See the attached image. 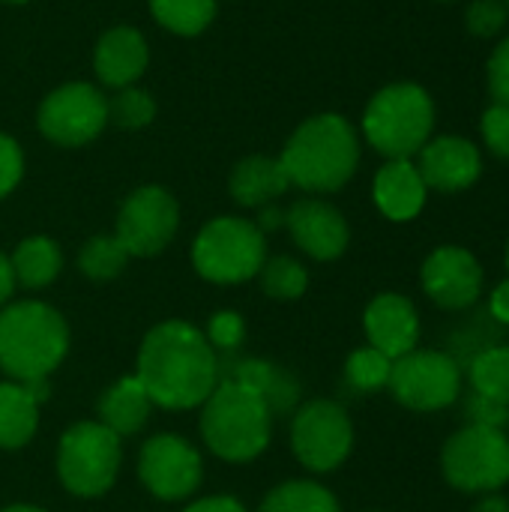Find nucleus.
Listing matches in <instances>:
<instances>
[{
    "label": "nucleus",
    "instance_id": "f704fd0d",
    "mask_svg": "<svg viewBox=\"0 0 509 512\" xmlns=\"http://www.w3.org/2000/svg\"><path fill=\"white\" fill-rule=\"evenodd\" d=\"M486 81H489L492 99L501 105H509V36L501 45H495L489 66H486Z\"/></svg>",
    "mask_w": 509,
    "mask_h": 512
},
{
    "label": "nucleus",
    "instance_id": "9d476101",
    "mask_svg": "<svg viewBox=\"0 0 509 512\" xmlns=\"http://www.w3.org/2000/svg\"><path fill=\"white\" fill-rule=\"evenodd\" d=\"M39 132L60 147L93 141L108 123V99L84 81H72L48 93L36 114Z\"/></svg>",
    "mask_w": 509,
    "mask_h": 512
},
{
    "label": "nucleus",
    "instance_id": "6ab92c4d",
    "mask_svg": "<svg viewBox=\"0 0 509 512\" xmlns=\"http://www.w3.org/2000/svg\"><path fill=\"white\" fill-rule=\"evenodd\" d=\"M375 204L393 222H408L426 207V183L411 159H387V165L375 174Z\"/></svg>",
    "mask_w": 509,
    "mask_h": 512
},
{
    "label": "nucleus",
    "instance_id": "5701e85b",
    "mask_svg": "<svg viewBox=\"0 0 509 512\" xmlns=\"http://www.w3.org/2000/svg\"><path fill=\"white\" fill-rule=\"evenodd\" d=\"M39 420V402L21 384H0V447H24Z\"/></svg>",
    "mask_w": 509,
    "mask_h": 512
},
{
    "label": "nucleus",
    "instance_id": "c9c22d12",
    "mask_svg": "<svg viewBox=\"0 0 509 512\" xmlns=\"http://www.w3.org/2000/svg\"><path fill=\"white\" fill-rule=\"evenodd\" d=\"M21 171H24V156H21V147L0 132V198L9 195L18 180H21Z\"/></svg>",
    "mask_w": 509,
    "mask_h": 512
},
{
    "label": "nucleus",
    "instance_id": "b1692460",
    "mask_svg": "<svg viewBox=\"0 0 509 512\" xmlns=\"http://www.w3.org/2000/svg\"><path fill=\"white\" fill-rule=\"evenodd\" d=\"M12 264V276L18 285L24 288H45L57 279L63 258L54 240L48 237H30L24 243H18L15 255L9 258Z\"/></svg>",
    "mask_w": 509,
    "mask_h": 512
},
{
    "label": "nucleus",
    "instance_id": "aec40b11",
    "mask_svg": "<svg viewBox=\"0 0 509 512\" xmlns=\"http://www.w3.org/2000/svg\"><path fill=\"white\" fill-rule=\"evenodd\" d=\"M291 186L279 159L270 156H249L240 159L231 171V195L243 207H264L279 198Z\"/></svg>",
    "mask_w": 509,
    "mask_h": 512
},
{
    "label": "nucleus",
    "instance_id": "c85d7f7f",
    "mask_svg": "<svg viewBox=\"0 0 509 512\" xmlns=\"http://www.w3.org/2000/svg\"><path fill=\"white\" fill-rule=\"evenodd\" d=\"M126 261H129V252L123 249L117 237H93L78 255V264L84 276L90 279H114L126 267Z\"/></svg>",
    "mask_w": 509,
    "mask_h": 512
},
{
    "label": "nucleus",
    "instance_id": "4c0bfd02",
    "mask_svg": "<svg viewBox=\"0 0 509 512\" xmlns=\"http://www.w3.org/2000/svg\"><path fill=\"white\" fill-rule=\"evenodd\" d=\"M489 315L495 324L509 327V279H504L492 294H489Z\"/></svg>",
    "mask_w": 509,
    "mask_h": 512
},
{
    "label": "nucleus",
    "instance_id": "4468645a",
    "mask_svg": "<svg viewBox=\"0 0 509 512\" xmlns=\"http://www.w3.org/2000/svg\"><path fill=\"white\" fill-rule=\"evenodd\" d=\"M138 474L156 498L180 501L201 483V459L183 438L159 435L144 444Z\"/></svg>",
    "mask_w": 509,
    "mask_h": 512
},
{
    "label": "nucleus",
    "instance_id": "f257e3e1",
    "mask_svg": "<svg viewBox=\"0 0 509 512\" xmlns=\"http://www.w3.org/2000/svg\"><path fill=\"white\" fill-rule=\"evenodd\" d=\"M135 378L144 384L150 402L186 411L207 402L216 390L219 363L213 345L192 324L165 321L147 333Z\"/></svg>",
    "mask_w": 509,
    "mask_h": 512
},
{
    "label": "nucleus",
    "instance_id": "7c9ffc66",
    "mask_svg": "<svg viewBox=\"0 0 509 512\" xmlns=\"http://www.w3.org/2000/svg\"><path fill=\"white\" fill-rule=\"evenodd\" d=\"M390 372H393V360L387 354H381L378 348H360L348 357V366H345V375H348V384L354 390H378V387H387L390 381Z\"/></svg>",
    "mask_w": 509,
    "mask_h": 512
},
{
    "label": "nucleus",
    "instance_id": "2eb2a0df",
    "mask_svg": "<svg viewBox=\"0 0 509 512\" xmlns=\"http://www.w3.org/2000/svg\"><path fill=\"white\" fill-rule=\"evenodd\" d=\"M417 156H420V162H414V165H417L426 189H435V192H465L483 174L480 147L462 135L429 138Z\"/></svg>",
    "mask_w": 509,
    "mask_h": 512
},
{
    "label": "nucleus",
    "instance_id": "0eeeda50",
    "mask_svg": "<svg viewBox=\"0 0 509 512\" xmlns=\"http://www.w3.org/2000/svg\"><path fill=\"white\" fill-rule=\"evenodd\" d=\"M195 270L219 285H234L258 276L264 267V231L246 219H213L201 228L192 246Z\"/></svg>",
    "mask_w": 509,
    "mask_h": 512
},
{
    "label": "nucleus",
    "instance_id": "20e7f679",
    "mask_svg": "<svg viewBox=\"0 0 509 512\" xmlns=\"http://www.w3.org/2000/svg\"><path fill=\"white\" fill-rule=\"evenodd\" d=\"M435 129V102L426 87L399 81L378 90L363 114L366 141L387 159L417 156Z\"/></svg>",
    "mask_w": 509,
    "mask_h": 512
},
{
    "label": "nucleus",
    "instance_id": "a18cd8bd",
    "mask_svg": "<svg viewBox=\"0 0 509 512\" xmlns=\"http://www.w3.org/2000/svg\"><path fill=\"white\" fill-rule=\"evenodd\" d=\"M3 3H27V0H3Z\"/></svg>",
    "mask_w": 509,
    "mask_h": 512
},
{
    "label": "nucleus",
    "instance_id": "6e6552de",
    "mask_svg": "<svg viewBox=\"0 0 509 512\" xmlns=\"http://www.w3.org/2000/svg\"><path fill=\"white\" fill-rule=\"evenodd\" d=\"M120 468V438L102 423L72 426L57 453V471L72 495H102L114 486Z\"/></svg>",
    "mask_w": 509,
    "mask_h": 512
},
{
    "label": "nucleus",
    "instance_id": "f03ea898",
    "mask_svg": "<svg viewBox=\"0 0 509 512\" xmlns=\"http://www.w3.org/2000/svg\"><path fill=\"white\" fill-rule=\"evenodd\" d=\"M279 162L294 186L306 192H336L357 171V129L342 114H315L297 126Z\"/></svg>",
    "mask_w": 509,
    "mask_h": 512
},
{
    "label": "nucleus",
    "instance_id": "412c9836",
    "mask_svg": "<svg viewBox=\"0 0 509 512\" xmlns=\"http://www.w3.org/2000/svg\"><path fill=\"white\" fill-rule=\"evenodd\" d=\"M225 381H237V384L252 387L267 402V408L279 411V414H285L300 399L297 381L291 375H285L282 369L264 363V360H237V363H231L228 372H225Z\"/></svg>",
    "mask_w": 509,
    "mask_h": 512
},
{
    "label": "nucleus",
    "instance_id": "ea45409f",
    "mask_svg": "<svg viewBox=\"0 0 509 512\" xmlns=\"http://www.w3.org/2000/svg\"><path fill=\"white\" fill-rule=\"evenodd\" d=\"M12 288H15L12 264H9V258H3V252H0V303L12 294Z\"/></svg>",
    "mask_w": 509,
    "mask_h": 512
},
{
    "label": "nucleus",
    "instance_id": "f3484780",
    "mask_svg": "<svg viewBox=\"0 0 509 512\" xmlns=\"http://www.w3.org/2000/svg\"><path fill=\"white\" fill-rule=\"evenodd\" d=\"M363 324H366L369 345L387 354L390 360H399L417 348L420 318L414 303L402 294H378L369 303Z\"/></svg>",
    "mask_w": 509,
    "mask_h": 512
},
{
    "label": "nucleus",
    "instance_id": "9b49d317",
    "mask_svg": "<svg viewBox=\"0 0 509 512\" xmlns=\"http://www.w3.org/2000/svg\"><path fill=\"white\" fill-rule=\"evenodd\" d=\"M291 444L297 459L309 468V471H333L339 468L351 447H354V429L348 414L336 405V402H309L306 408H300V414L294 417V429H291Z\"/></svg>",
    "mask_w": 509,
    "mask_h": 512
},
{
    "label": "nucleus",
    "instance_id": "4be33fe9",
    "mask_svg": "<svg viewBox=\"0 0 509 512\" xmlns=\"http://www.w3.org/2000/svg\"><path fill=\"white\" fill-rule=\"evenodd\" d=\"M150 396L144 390V384L138 378H123L117 381L99 402V417L102 426L111 429L117 438L120 435H135L147 417H150Z\"/></svg>",
    "mask_w": 509,
    "mask_h": 512
},
{
    "label": "nucleus",
    "instance_id": "79ce46f5",
    "mask_svg": "<svg viewBox=\"0 0 509 512\" xmlns=\"http://www.w3.org/2000/svg\"><path fill=\"white\" fill-rule=\"evenodd\" d=\"M282 222V213L279 210H264L261 213V228H276Z\"/></svg>",
    "mask_w": 509,
    "mask_h": 512
},
{
    "label": "nucleus",
    "instance_id": "a211bd4d",
    "mask_svg": "<svg viewBox=\"0 0 509 512\" xmlns=\"http://www.w3.org/2000/svg\"><path fill=\"white\" fill-rule=\"evenodd\" d=\"M147 60H150V51H147L144 36L135 27H114L99 39L93 51V72L99 75L105 87L123 90V87H132L144 75Z\"/></svg>",
    "mask_w": 509,
    "mask_h": 512
},
{
    "label": "nucleus",
    "instance_id": "f8f14e48",
    "mask_svg": "<svg viewBox=\"0 0 509 512\" xmlns=\"http://www.w3.org/2000/svg\"><path fill=\"white\" fill-rule=\"evenodd\" d=\"M177 219V201L162 186H141L123 201L114 237L123 243L129 255L147 258L171 243Z\"/></svg>",
    "mask_w": 509,
    "mask_h": 512
},
{
    "label": "nucleus",
    "instance_id": "c03bdc74",
    "mask_svg": "<svg viewBox=\"0 0 509 512\" xmlns=\"http://www.w3.org/2000/svg\"><path fill=\"white\" fill-rule=\"evenodd\" d=\"M504 261H507V273H509V243H507V255H504Z\"/></svg>",
    "mask_w": 509,
    "mask_h": 512
},
{
    "label": "nucleus",
    "instance_id": "ddd939ff",
    "mask_svg": "<svg viewBox=\"0 0 509 512\" xmlns=\"http://www.w3.org/2000/svg\"><path fill=\"white\" fill-rule=\"evenodd\" d=\"M420 282L435 306H441L447 312H465V309L477 306L486 276H483L480 261L468 249L438 246L423 261Z\"/></svg>",
    "mask_w": 509,
    "mask_h": 512
},
{
    "label": "nucleus",
    "instance_id": "39448f33",
    "mask_svg": "<svg viewBox=\"0 0 509 512\" xmlns=\"http://www.w3.org/2000/svg\"><path fill=\"white\" fill-rule=\"evenodd\" d=\"M201 432L207 447L228 462L255 459L270 441V408L246 384L222 381L204 405Z\"/></svg>",
    "mask_w": 509,
    "mask_h": 512
},
{
    "label": "nucleus",
    "instance_id": "dca6fc26",
    "mask_svg": "<svg viewBox=\"0 0 509 512\" xmlns=\"http://www.w3.org/2000/svg\"><path fill=\"white\" fill-rule=\"evenodd\" d=\"M285 222L294 243L315 261H333L348 249V222L327 201H297Z\"/></svg>",
    "mask_w": 509,
    "mask_h": 512
},
{
    "label": "nucleus",
    "instance_id": "393cba45",
    "mask_svg": "<svg viewBox=\"0 0 509 512\" xmlns=\"http://www.w3.org/2000/svg\"><path fill=\"white\" fill-rule=\"evenodd\" d=\"M471 390L509 408V345H492L468 366Z\"/></svg>",
    "mask_w": 509,
    "mask_h": 512
},
{
    "label": "nucleus",
    "instance_id": "423d86ee",
    "mask_svg": "<svg viewBox=\"0 0 509 512\" xmlns=\"http://www.w3.org/2000/svg\"><path fill=\"white\" fill-rule=\"evenodd\" d=\"M447 483L465 495H495L509 483V438L501 429L465 426L441 453Z\"/></svg>",
    "mask_w": 509,
    "mask_h": 512
},
{
    "label": "nucleus",
    "instance_id": "37998d69",
    "mask_svg": "<svg viewBox=\"0 0 509 512\" xmlns=\"http://www.w3.org/2000/svg\"><path fill=\"white\" fill-rule=\"evenodd\" d=\"M3 512H42V510H36V507H24V504H21V507H9V510H3Z\"/></svg>",
    "mask_w": 509,
    "mask_h": 512
},
{
    "label": "nucleus",
    "instance_id": "cd10ccee",
    "mask_svg": "<svg viewBox=\"0 0 509 512\" xmlns=\"http://www.w3.org/2000/svg\"><path fill=\"white\" fill-rule=\"evenodd\" d=\"M258 273H261V288L273 300H297V297H303V291L309 285L303 264H297L294 258H285V255L267 261Z\"/></svg>",
    "mask_w": 509,
    "mask_h": 512
},
{
    "label": "nucleus",
    "instance_id": "e433bc0d",
    "mask_svg": "<svg viewBox=\"0 0 509 512\" xmlns=\"http://www.w3.org/2000/svg\"><path fill=\"white\" fill-rule=\"evenodd\" d=\"M240 339H243V321H240V315H234V312L213 315V321H210V345L231 351V348L240 345Z\"/></svg>",
    "mask_w": 509,
    "mask_h": 512
},
{
    "label": "nucleus",
    "instance_id": "de8ad7c7",
    "mask_svg": "<svg viewBox=\"0 0 509 512\" xmlns=\"http://www.w3.org/2000/svg\"><path fill=\"white\" fill-rule=\"evenodd\" d=\"M504 3H507V9H509V0H504Z\"/></svg>",
    "mask_w": 509,
    "mask_h": 512
},
{
    "label": "nucleus",
    "instance_id": "1a4fd4ad",
    "mask_svg": "<svg viewBox=\"0 0 509 512\" xmlns=\"http://www.w3.org/2000/svg\"><path fill=\"white\" fill-rule=\"evenodd\" d=\"M396 402L411 411H444L462 396V366L450 351H411L393 360L387 381Z\"/></svg>",
    "mask_w": 509,
    "mask_h": 512
},
{
    "label": "nucleus",
    "instance_id": "72a5a7b5",
    "mask_svg": "<svg viewBox=\"0 0 509 512\" xmlns=\"http://www.w3.org/2000/svg\"><path fill=\"white\" fill-rule=\"evenodd\" d=\"M480 132H483L486 147H489L498 159H507L509 162V105L492 102V105L486 108V114H483Z\"/></svg>",
    "mask_w": 509,
    "mask_h": 512
},
{
    "label": "nucleus",
    "instance_id": "c756f323",
    "mask_svg": "<svg viewBox=\"0 0 509 512\" xmlns=\"http://www.w3.org/2000/svg\"><path fill=\"white\" fill-rule=\"evenodd\" d=\"M156 117V102L138 90V87H123L108 99V123L120 129H144Z\"/></svg>",
    "mask_w": 509,
    "mask_h": 512
},
{
    "label": "nucleus",
    "instance_id": "58836bf2",
    "mask_svg": "<svg viewBox=\"0 0 509 512\" xmlns=\"http://www.w3.org/2000/svg\"><path fill=\"white\" fill-rule=\"evenodd\" d=\"M186 512H246L234 498H204Z\"/></svg>",
    "mask_w": 509,
    "mask_h": 512
},
{
    "label": "nucleus",
    "instance_id": "49530a36",
    "mask_svg": "<svg viewBox=\"0 0 509 512\" xmlns=\"http://www.w3.org/2000/svg\"><path fill=\"white\" fill-rule=\"evenodd\" d=\"M441 3H453V0H441Z\"/></svg>",
    "mask_w": 509,
    "mask_h": 512
},
{
    "label": "nucleus",
    "instance_id": "2f4dec72",
    "mask_svg": "<svg viewBox=\"0 0 509 512\" xmlns=\"http://www.w3.org/2000/svg\"><path fill=\"white\" fill-rule=\"evenodd\" d=\"M507 18L509 9L504 0H474L465 9V27L480 39H489V36L501 33L507 27Z\"/></svg>",
    "mask_w": 509,
    "mask_h": 512
},
{
    "label": "nucleus",
    "instance_id": "7ed1b4c3",
    "mask_svg": "<svg viewBox=\"0 0 509 512\" xmlns=\"http://www.w3.org/2000/svg\"><path fill=\"white\" fill-rule=\"evenodd\" d=\"M69 345L66 321L45 303H15L0 312V369L18 384H42Z\"/></svg>",
    "mask_w": 509,
    "mask_h": 512
},
{
    "label": "nucleus",
    "instance_id": "a878e982",
    "mask_svg": "<svg viewBox=\"0 0 509 512\" xmlns=\"http://www.w3.org/2000/svg\"><path fill=\"white\" fill-rule=\"evenodd\" d=\"M153 18L177 33V36H198L216 15V0H150Z\"/></svg>",
    "mask_w": 509,
    "mask_h": 512
},
{
    "label": "nucleus",
    "instance_id": "a19ab883",
    "mask_svg": "<svg viewBox=\"0 0 509 512\" xmlns=\"http://www.w3.org/2000/svg\"><path fill=\"white\" fill-rule=\"evenodd\" d=\"M474 512H509V501L501 498L498 492L495 495H483V501L474 507Z\"/></svg>",
    "mask_w": 509,
    "mask_h": 512
},
{
    "label": "nucleus",
    "instance_id": "473e14b6",
    "mask_svg": "<svg viewBox=\"0 0 509 512\" xmlns=\"http://www.w3.org/2000/svg\"><path fill=\"white\" fill-rule=\"evenodd\" d=\"M462 417H465V426H489V429H501V432L509 426L507 405L492 402L474 390L462 399Z\"/></svg>",
    "mask_w": 509,
    "mask_h": 512
},
{
    "label": "nucleus",
    "instance_id": "bb28decb",
    "mask_svg": "<svg viewBox=\"0 0 509 512\" xmlns=\"http://www.w3.org/2000/svg\"><path fill=\"white\" fill-rule=\"evenodd\" d=\"M261 512H342L339 501L318 483H285L267 495Z\"/></svg>",
    "mask_w": 509,
    "mask_h": 512
}]
</instances>
